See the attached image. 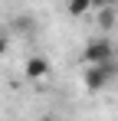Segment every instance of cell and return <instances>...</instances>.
Returning <instances> with one entry per match:
<instances>
[{
  "mask_svg": "<svg viewBox=\"0 0 118 121\" xmlns=\"http://www.w3.org/2000/svg\"><path fill=\"white\" fill-rule=\"evenodd\" d=\"M118 75V65L115 59L105 62V65H85V75H82V82H85V92H102L105 85H112V79Z\"/></svg>",
  "mask_w": 118,
  "mask_h": 121,
  "instance_id": "cell-1",
  "label": "cell"
},
{
  "mask_svg": "<svg viewBox=\"0 0 118 121\" xmlns=\"http://www.w3.org/2000/svg\"><path fill=\"white\" fill-rule=\"evenodd\" d=\"M115 59V46L112 39H105V36H98V39H89L82 46V62L85 65H105V62Z\"/></svg>",
  "mask_w": 118,
  "mask_h": 121,
  "instance_id": "cell-2",
  "label": "cell"
},
{
  "mask_svg": "<svg viewBox=\"0 0 118 121\" xmlns=\"http://www.w3.org/2000/svg\"><path fill=\"white\" fill-rule=\"evenodd\" d=\"M23 72H26V79L43 82L46 75H49V59H46V56H30L26 65H23Z\"/></svg>",
  "mask_w": 118,
  "mask_h": 121,
  "instance_id": "cell-3",
  "label": "cell"
},
{
  "mask_svg": "<svg viewBox=\"0 0 118 121\" xmlns=\"http://www.w3.org/2000/svg\"><path fill=\"white\" fill-rule=\"evenodd\" d=\"M115 23H118L115 7H98V26H102V30H112Z\"/></svg>",
  "mask_w": 118,
  "mask_h": 121,
  "instance_id": "cell-4",
  "label": "cell"
},
{
  "mask_svg": "<svg viewBox=\"0 0 118 121\" xmlns=\"http://www.w3.org/2000/svg\"><path fill=\"white\" fill-rule=\"evenodd\" d=\"M66 10H69L72 17H85V13L92 10V0H72V3H69Z\"/></svg>",
  "mask_w": 118,
  "mask_h": 121,
  "instance_id": "cell-5",
  "label": "cell"
},
{
  "mask_svg": "<svg viewBox=\"0 0 118 121\" xmlns=\"http://www.w3.org/2000/svg\"><path fill=\"white\" fill-rule=\"evenodd\" d=\"M7 49H10V39H7V33H0V56H7Z\"/></svg>",
  "mask_w": 118,
  "mask_h": 121,
  "instance_id": "cell-6",
  "label": "cell"
},
{
  "mask_svg": "<svg viewBox=\"0 0 118 121\" xmlns=\"http://www.w3.org/2000/svg\"><path fill=\"white\" fill-rule=\"evenodd\" d=\"M39 121H59V118H56V115H43Z\"/></svg>",
  "mask_w": 118,
  "mask_h": 121,
  "instance_id": "cell-7",
  "label": "cell"
}]
</instances>
